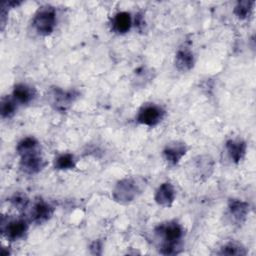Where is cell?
<instances>
[{"label":"cell","mask_w":256,"mask_h":256,"mask_svg":"<svg viewBox=\"0 0 256 256\" xmlns=\"http://www.w3.org/2000/svg\"><path fill=\"white\" fill-rule=\"evenodd\" d=\"M157 238L161 240L160 252L165 255L177 254L182 246L184 229L176 221L161 223L154 230Z\"/></svg>","instance_id":"6da1fadb"},{"label":"cell","mask_w":256,"mask_h":256,"mask_svg":"<svg viewBox=\"0 0 256 256\" xmlns=\"http://www.w3.org/2000/svg\"><path fill=\"white\" fill-rule=\"evenodd\" d=\"M144 188V180L142 178H124L115 185L112 196L115 201L119 203H130Z\"/></svg>","instance_id":"7a4b0ae2"},{"label":"cell","mask_w":256,"mask_h":256,"mask_svg":"<svg viewBox=\"0 0 256 256\" xmlns=\"http://www.w3.org/2000/svg\"><path fill=\"white\" fill-rule=\"evenodd\" d=\"M32 25L39 35H50L56 26L55 8L51 5H43L39 7L33 17Z\"/></svg>","instance_id":"3957f363"},{"label":"cell","mask_w":256,"mask_h":256,"mask_svg":"<svg viewBox=\"0 0 256 256\" xmlns=\"http://www.w3.org/2000/svg\"><path fill=\"white\" fill-rule=\"evenodd\" d=\"M164 116L165 110L161 106L150 103L143 105L139 109L136 116V120L138 123L142 125L154 127L163 120Z\"/></svg>","instance_id":"277c9868"},{"label":"cell","mask_w":256,"mask_h":256,"mask_svg":"<svg viewBox=\"0 0 256 256\" xmlns=\"http://www.w3.org/2000/svg\"><path fill=\"white\" fill-rule=\"evenodd\" d=\"M77 96L78 93L74 90H63L56 87L49 93V102L56 110L65 111L72 105Z\"/></svg>","instance_id":"5b68a950"},{"label":"cell","mask_w":256,"mask_h":256,"mask_svg":"<svg viewBox=\"0 0 256 256\" xmlns=\"http://www.w3.org/2000/svg\"><path fill=\"white\" fill-rule=\"evenodd\" d=\"M2 234L10 241H15L20 238H22L25 233L28 230V223L23 218H13L8 219L5 221V219H2V225H1Z\"/></svg>","instance_id":"8992f818"},{"label":"cell","mask_w":256,"mask_h":256,"mask_svg":"<svg viewBox=\"0 0 256 256\" xmlns=\"http://www.w3.org/2000/svg\"><path fill=\"white\" fill-rule=\"evenodd\" d=\"M20 156V168L21 170L29 175L39 173L44 167L43 158L41 156V149L22 153Z\"/></svg>","instance_id":"52a82bcc"},{"label":"cell","mask_w":256,"mask_h":256,"mask_svg":"<svg viewBox=\"0 0 256 256\" xmlns=\"http://www.w3.org/2000/svg\"><path fill=\"white\" fill-rule=\"evenodd\" d=\"M186 151L187 146L184 142L172 141L166 144L162 153L165 161L169 165L174 166L182 159V157L186 154Z\"/></svg>","instance_id":"ba28073f"},{"label":"cell","mask_w":256,"mask_h":256,"mask_svg":"<svg viewBox=\"0 0 256 256\" xmlns=\"http://www.w3.org/2000/svg\"><path fill=\"white\" fill-rule=\"evenodd\" d=\"M54 213V208L44 200H37L30 210V219L32 222L42 224L49 220Z\"/></svg>","instance_id":"9c48e42d"},{"label":"cell","mask_w":256,"mask_h":256,"mask_svg":"<svg viewBox=\"0 0 256 256\" xmlns=\"http://www.w3.org/2000/svg\"><path fill=\"white\" fill-rule=\"evenodd\" d=\"M176 197V191L174 186L170 182H164L155 191L154 200L162 207H169L172 205Z\"/></svg>","instance_id":"30bf717a"},{"label":"cell","mask_w":256,"mask_h":256,"mask_svg":"<svg viewBox=\"0 0 256 256\" xmlns=\"http://www.w3.org/2000/svg\"><path fill=\"white\" fill-rule=\"evenodd\" d=\"M228 212L233 222L241 224L249 213V204L242 200L231 199L228 202Z\"/></svg>","instance_id":"8fae6325"},{"label":"cell","mask_w":256,"mask_h":256,"mask_svg":"<svg viewBox=\"0 0 256 256\" xmlns=\"http://www.w3.org/2000/svg\"><path fill=\"white\" fill-rule=\"evenodd\" d=\"M195 59L193 52L187 47H181L175 54V66L181 72H187L194 66Z\"/></svg>","instance_id":"7c38bea8"},{"label":"cell","mask_w":256,"mask_h":256,"mask_svg":"<svg viewBox=\"0 0 256 256\" xmlns=\"http://www.w3.org/2000/svg\"><path fill=\"white\" fill-rule=\"evenodd\" d=\"M213 167H214V162L212 158L205 155V156H198L197 158H195L193 162V166L191 168H193L194 175L198 179H201V178L209 177L213 171Z\"/></svg>","instance_id":"4fadbf2b"},{"label":"cell","mask_w":256,"mask_h":256,"mask_svg":"<svg viewBox=\"0 0 256 256\" xmlns=\"http://www.w3.org/2000/svg\"><path fill=\"white\" fill-rule=\"evenodd\" d=\"M225 147L230 159L234 163H239L246 153V143L240 139H229Z\"/></svg>","instance_id":"5bb4252c"},{"label":"cell","mask_w":256,"mask_h":256,"mask_svg":"<svg viewBox=\"0 0 256 256\" xmlns=\"http://www.w3.org/2000/svg\"><path fill=\"white\" fill-rule=\"evenodd\" d=\"M112 30L118 34L127 33L132 26V18L130 13L121 11L114 15L112 18Z\"/></svg>","instance_id":"9a60e30c"},{"label":"cell","mask_w":256,"mask_h":256,"mask_svg":"<svg viewBox=\"0 0 256 256\" xmlns=\"http://www.w3.org/2000/svg\"><path fill=\"white\" fill-rule=\"evenodd\" d=\"M35 96V90L27 84H16L12 91L13 99L19 104L29 103Z\"/></svg>","instance_id":"2e32d148"},{"label":"cell","mask_w":256,"mask_h":256,"mask_svg":"<svg viewBox=\"0 0 256 256\" xmlns=\"http://www.w3.org/2000/svg\"><path fill=\"white\" fill-rule=\"evenodd\" d=\"M76 165V160L73 154L63 153L57 156L54 160V167L57 170H69L73 169Z\"/></svg>","instance_id":"e0dca14e"},{"label":"cell","mask_w":256,"mask_h":256,"mask_svg":"<svg viewBox=\"0 0 256 256\" xmlns=\"http://www.w3.org/2000/svg\"><path fill=\"white\" fill-rule=\"evenodd\" d=\"M17 102L13 99V97H3L1 99V104H0V112L1 116L4 119H8L12 117L16 110H17Z\"/></svg>","instance_id":"ac0fdd59"},{"label":"cell","mask_w":256,"mask_h":256,"mask_svg":"<svg viewBox=\"0 0 256 256\" xmlns=\"http://www.w3.org/2000/svg\"><path fill=\"white\" fill-rule=\"evenodd\" d=\"M253 1H239L234 7V14L239 19H246L250 16L253 10Z\"/></svg>","instance_id":"d6986e66"},{"label":"cell","mask_w":256,"mask_h":256,"mask_svg":"<svg viewBox=\"0 0 256 256\" xmlns=\"http://www.w3.org/2000/svg\"><path fill=\"white\" fill-rule=\"evenodd\" d=\"M221 255H245L246 251L245 248L237 243V242H228L225 244L222 248L221 251L219 252Z\"/></svg>","instance_id":"ffe728a7"},{"label":"cell","mask_w":256,"mask_h":256,"mask_svg":"<svg viewBox=\"0 0 256 256\" xmlns=\"http://www.w3.org/2000/svg\"><path fill=\"white\" fill-rule=\"evenodd\" d=\"M10 202L18 210H23V209H25L28 206L29 200H28V198L25 195L20 194V193H15L10 198Z\"/></svg>","instance_id":"44dd1931"}]
</instances>
